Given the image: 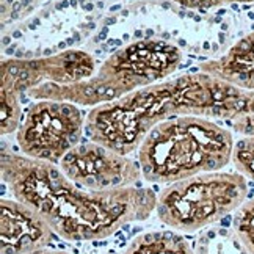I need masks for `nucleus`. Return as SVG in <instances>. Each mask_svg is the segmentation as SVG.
<instances>
[{
	"mask_svg": "<svg viewBox=\"0 0 254 254\" xmlns=\"http://www.w3.org/2000/svg\"><path fill=\"white\" fill-rule=\"evenodd\" d=\"M2 179L13 196L36 210L67 242L102 240L121 226L149 218L157 196L151 189L90 191L54 163L6 149L0 154Z\"/></svg>",
	"mask_w": 254,
	"mask_h": 254,
	"instance_id": "nucleus-1",
	"label": "nucleus"
},
{
	"mask_svg": "<svg viewBox=\"0 0 254 254\" xmlns=\"http://www.w3.org/2000/svg\"><path fill=\"white\" fill-rule=\"evenodd\" d=\"M254 113V91L209 74L184 75L97 105L86 116L88 138L123 155L140 146L155 126L181 116L234 120Z\"/></svg>",
	"mask_w": 254,
	"mask_h": 254,
	"instance_id": "nucleus-2",
	"label": "nucleus"
},
{
	"mask_svg": "<svg viewBox=\"0 0 254 254\" xmlns=\"http://www.w3.org/2000/svg\"><path fill=\"white\" fill-rule=\"evenodd\" d=\"M232 133L204 116H181L160 123L144 136L138 149L143 179L174 184L215 173L232 162Z\"/></svg>",
	"mask_w": 254,
	"mask_h": 254,
	"instance_id": "nucleus-3",
	"label": "nucleus"
},
{
	"mask_svg": "<svg viewBox=\"0 0 254 254\" xmlns=\"http://www.w3.org/2000/svg\"><path fill=\"white\" fill-rule=\"evenodd\" d=\"M179 51L174 46L163 41H138L115 52L94 80L69 85L46 82L32 90L30 96L36 99L102 105L136 86L168 75L179 63Z\"/></svg>",
	"mask_w": 254,
	"mask_h": 254,
	"instance_id": "nucleus-4",
	"label": "nucleus"
},
{
	"mask_svg": "<svg viewBox=\"0 0 254 254\" xmlns=\"http://www.w3.org/2000/svg\"><path fill=\"white\" fill-rule=\"evenodd\" d=\"M248 196L247 178L240 173H204L163 189L155 212L167 226L196 232L236 212Z\"/></svg>",
	"mask_w": 254,
	"mask_h": 254,
	"instance_id": "nucleus-5",
	"label": "nucleus"
},
{
	"mask_svg": "<svg viewBox=\"0 0 254 254\" xmlns=\"http://www.w3.org/2000/svg\"><path fill=\"white\" fill-rule=\"evenodd\" d=\"M83 129V116L75 105L41 99L24 113L16 140L25 157L58 165L82 143Z\"/></svg>",
	"mask_w": 254,
	"mask_h": 254,
	"instance_id": "nucleus-6",
	"label": "nucleus"
},
{
	"mask_svg": "<svg viewBox=\"0 0 254 254\" xmlns=\"http://www.w3.org/2000/svg\"><path fill=\"white\" fill-rule=\"evenodd\" d=\"M94 62L85 52H64L49 60L8 62L2 63V135L17 130L21 124L19 96L40 85L44 79L69 85L90 77Z\"/></svg>",
	"mask_w": 254,
	"mask_h": 254,
	"instance_id": "nucleus-7",
	"label": "nucleus"
},
{
	"mask_svg": "<svg viewBox=\"0 0 254 254\" xmlns=\"http://www.w3.org/2000/svg\"><path fill=\"white\" fill-rule=\"evenodd\" d=\"M58 168L90 191L135 187L143 178L140 163L96 141L79 143L62 159Z\"/></svg>",
	"mask_w": 254,
	"mask_h": 254,
	"instance_id": "nucleus-8",
	"label": "nucleus"
},
{
	"mask_svg": "<svg viewBox=\"0 0 254 254\" xmlns=\"http://www.w3.org/2000/svg\"><path fill=\"white\" fill-rule=\"evenodd\" d=\"M54 229L40 213L21 201L2 199L0 245L2 254H30L44 250Z\"/></svg>",
	"mask_w": 254,
	"mask_h": 254,
	"instance_id": "nucleus-9",
	"label": "nucleus"
},
{
	"mask_svg": "<svg viewBox=\"0 0 254 254\" xmlns=\"http://www.w3.org/2000/svg\"><path fill=\"white\" fill-rule=\"evenodd\" d=\"M206 69L243 90H254V33L240 40L220 62L204 66Z\"/></svg>",
	"mask_w": 254,
	"mask_h": 254,
	"instance_id": "nucleus-10",
	"label": "nucleus"
},
{
	"mask_svg": "<svg viewBox=\"0 0 254 254\" xmlns=\"http://www.w3.org/2000/svg\"><path fill=\"white\" fill-rule=\"evenodd\" d=\"M123 254H196L182 236L170 231L146 232L135 237Z\"/></svg>",
	"mask_w": 254,
	"mask_h": 254,
	"instance_id": "nucleus-11",
	"label": "nucleus"
},
{
	"mask_svg": "<svg viewBox=\"0 0 254 254\" xmlns=\"http://www.w3.org/2000/svg\"><path fill=\"white\" fill-rule=\"evenodd\" d=\"M196 254H250L229 228H209L199 234L194 245Z\"/></svg>",
	"mask_w": 254,
	"mask_h": 254,
	"instance_id": "nucleus-12",
	"label": "nucleus"
},
{
	"mask_svg": "<svg viewBox=\"0 0 254 254\" xmlns=\"http://www.w3.org/2000/svg\"><path fill=\"white\" fill-rule=\"evenodd\" d=\"M232 229L237 237L248 250L250 254H254V196L245 201L236 210L232 220Z\"/></svg>",
	"mask_w": 254,
	"mask_h": 254,
	"instance_id": "nucleus-13",
	"label": "nucleus"
},
{
	"mask_svg": "<svg viewBox=\"0 0 254 254\" xmlns=\"http://www.w3.org/2000/svg\"><path fill=\"white\" fill-rule=\"evenodd\" d=\"M232 162L240 174L254 182V136H247L234 146Z\"/></svg>",
	"mask_w": 254,
	"mask_h": 254,
	"instance_id": "nucleus-14",
	"label": "nucleus"
},
{
	"mask_svg": "<svg viewBox=\"0 0 254 254\" xmlns=\"http://www.w3.org/2000/svg\"><path fill=\"white\" fill-rule=\"evenodd\" d=\"M232 129L245 135V136H254V113H248V115H242L239 118L231 120Z\"/></svg>",
	"mask_w": 254,
	"mask_h": 254,
	"instance_id": "nucleus-15",
	"label": "nucleus"
},
{
	"mask_svg": "<svg viewBox=\"0 0 254 254\" xmlns=\"http://www.w3.org/2000/svg\"><path fill=\"white\" fill-rule=\"evenodd\" d=\"M184 6H191V8H212L221 2H253V0H178Z\"/></svg>",
	"mask_w": 254,
	"mask_h": 254,
	"instance_id": "nucleus-16",
	"label": "nucleus"
},
{
	"mask_svg": "<svg viewBox=\"0 0 254 254\" xmlns=\"http://www.w3.org/2000/svg\"><path fill=\"white\" fill-rule=\"evenodd\" d=\"M30 254H69L66 251H55V250H40V251H35V253H30Z\"/></svg>",
	"mask_w": 254,
	"mask_h": 254,
	"instance_id": "nucleus-17",
	"label": "nucleus"
},
{
	"mask_svg": "<svg viewBox=\"0 0 254 254\" xmlns=\"http://www.w3.org/2000/svg\"><path fill=\"white\" fill-rule=\"evenodd\" d=\"M85 8H86V9H93V5H91V3H88V5H85Z\"/></svg>",
	"mask_w": 254,
	"mask_h": 254,
	"instance_id": "nucleus-18",
	"label": "nucleus"
},
{
	"mask_svg": "<svg viewBox=\"0 0 254 254\" xmlns=\"http://www.w3.org/2000/svg\"><path fill=\"white\" fill-rule=\"evenodd\" d=\"M3 44H9V38H3Z\"/></svg>",
	"mask_w": 254,
	"mask_h": 254,
	"instance_id": "nucleus-19",
	"label": "nucleus"
}]
</instances>
